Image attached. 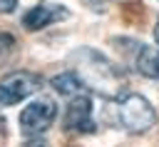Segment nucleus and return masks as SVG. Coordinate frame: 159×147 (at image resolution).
Wrapping results in <instances>:
<instances>
[{
	"label": "nucleus",
	"instance_id": "6",
	"mask_svg": "<svg viewBox=\"0 0 159 147\" xmlns=\"http://www.w3.org/2000/svg\"><path fill=\"white\" fill-rule=\"evenodd\" d=\"M70 17V10L65 5H55V2H37L32 5L25 15H22V27L35 32V30H42L52 22H60V20H67Z\"/></svg>",
	"mask_w": 159,
	"mask_h": 147
},
{
	"label": "nucleus",
	"instance_id": "10",
	"mask_svg": "<svg viewBox=\"0 0 159 147\" xmlns=\"http://www.w3.org/2000/svg\"><path fill=\"white\" fill-rule=\"evenodd\" d=\"M22 147H50V142H47V140H42L40 135H32V137H30Z\"/></svg>",
	"mask_w": 159,
	"mask_h": 147
},
{
	"label": "nucleus",
	"instance_id": "9",
	"mask_svg": "<svg viewBox=\"0 0 159 147\" xmlns=\"http://www.w3.org/2000/svg\"><path fill=\"white\" fill-rule=\"evenodd\" d=\"M15 52H17V42H15V37L7 35V32H0V65L10 62V60L15 57Z\"/></svg>",
	"mask_w": 159,
	"mask_h": 147
},
{
	"label": "nucleus",
	"instance_id": "8",
	"mask_svg": "<svg viewBox=\"0 0 159 147\" xmlns=\"http://www.w3.org/2000/svg\"><path fill=\"white\" fill-rule=\"evenodd\" d=\"M50 85H52V90H55L57 95H62V97H72V95H77V92L84 87L75 70H67V72L55 75V77L50 80Z\"/></svg>",
	"mask_w": 159,
	"mask_h": 147
},
{
	"label": "nucleus",
	"instance_id": "3",
	"mask_svg": "<svg viewBox=\"0 0 159 147\" xmlns=\"http://www.w3.org/2000/svg\"><path fill=\"white\" fill-rule=\"evenodd\" d=\"M40 75L27 72V70H15L0 80V107H12L30 95L40 90Z\"/></svg>",
	"mask_w": 159,
	"mask_h": 147
},
{
	"label": "nucleus",
	"instance_id": "4",
	"mask_svg": "<svg viewBox=\"0 0 159 147\" xmlns=\"http://www.w3.org/2000/svg\"><path fill=\"white\" fill-rule=\"evenodd\" d=\"M57 117V105L47 97L32 100L27 107H22L20 112V132L32 137V135H42L47 127H52Z\"/></svg>",
	"mask_w": 159,
	"mask_h": 147
},
{
	"label": "nucleus",
	"instance_id": "2",
	"mask_svg": "<svg viewBox=\"0 0 159 147\" xmlns=\"http://www.w3.org/2000/svg\"><path fill=\"white\" fill-rule=\"evenodd\" d=\"M117 117H119V125L132 135L149 132L157 125V110L152 107V102L144 95H137V92H127L119 97Z\"/></svg>",
	"mask_w": 159,
	"mask_h": 147
},
{
	"label": "nucleus",
	"instance_id": "11",
	"mask_svg": "<svg viewBox=\"0 0 159 147\" xmlns=\"http://www.w3.org/2000/svg\"><path fill=\"white\" fill-rule=\"evenodd\" d=\"M17 7V0H0V12H12Z\"/></svg>",
	"mask_w": 159,
	"mask_h": 147
},
{
	"label": "nucleus",
	"instance_id": "12",
	"mask_svg": "<svg viewBox=\"0 0 159 147\" xmlns=\"http://www.w3.org/2000/svg\"><path fill=\"white\" fill-rule=\"evenodd\" d=\"M154 40H157V45H159V20H157V27H154Z\"/></svg>",
	"mask_w": 159,
	"mask_h": 147
},
{
	"label": "nucleus",
	"instance_id": "5",
	"mask_svg": "<svg viewBox=\"0 0 159 147\" xmlns=\"http://www.w3.org/2000/svg\"><path fill=\"white\" fill-rule=\"evenodd\" d=\"M92 97L87 95H72L67 110H65V117H62V130L65 132H75V135H92L97 130V122L92 117Z\"/></svg>",
	"mask_w": 159,
	"mask_h": 147
},
{
	"label": "nucleus",
	"instance_id": "1",
	"mask_svg": "<svg viewBox=\"0 0 159 147\" xmlns=\"http://www.w3.org/2000/svg\"><path fill=\"white\" fill-rule=\"evenodd\" d=\"M77 67V77L82 80L84 87L104 95V97H114L122 85H124V72L119 70V65H114L112 60H107L102 52L92 50V47H80L77 52H72L70 57Z\"/></svg>",
	"mask_w": 159,
	"mask_h": 147
},
{
	"label": "nucleus",
	"instance_id": "7",
	"mask_svg": "<svg viewBox=\"0 0 159 147\" xmlns=\"http://www.w3.org/2000/svg\"><path fill=\"white\" fill-rule=\"evenodd\" d=\"M134 45V50H132V67L139 72V75H144V77H149V80H159V50L157 47H149V45H144V42H132Z\"/></svg>",
	"mask_w": 159,
	"mask_h": 147
}]
</instances>
